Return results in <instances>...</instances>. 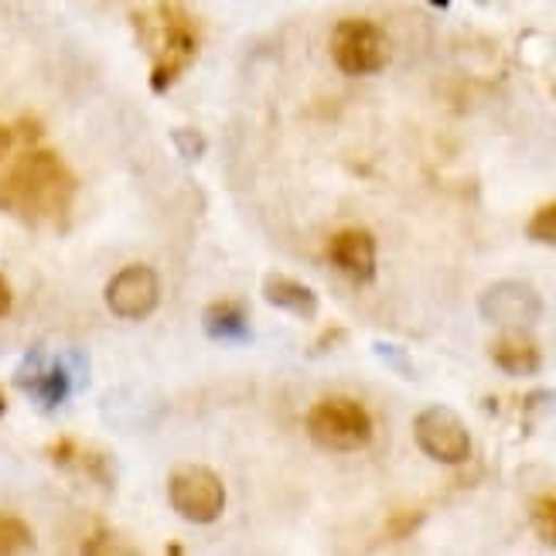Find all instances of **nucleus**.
Segmentation results:
<instances>
[{
  "label": "nucleus",
  "instance_id": "nucleus-1",
  "mask_svg": "<svg viewBox=\"0 0 556 556\" xmlns=\"http://www.w3.org/2000/svg\"><path fill=\"white\" fill-rule=\"evenodd\" d=\"M76 202V175L52 151H24L0 167V208L35 226H62Z\"/></svg>",
  "mask_w": 556,
  "mask_h": 556
},
{
  "label": "nucleus",
  "instance_id": "nucleus-2",
  "mask_svg": "<svg viewBox=\"0 0 556 556\" xmlns=\"http://www.w3.org/2000/svg\"><path fill=\"white\" fill-rule=\"evenodd\" d=\"M89 379V362L83 352H65L62 358H48L45 349H31L14 369V386L28 393L41 409H55L68 393L83 390Z\"/></svg>",
  "mask_w": 556,
  "mask_h": 556
},
{
  "label": "nucleus",
  "instance_id": "nucleus-3",
  "mask_svg": "<svg viewBox=\"0 0 556 556\" xmlns=\"http://www.w3.org/2000/svg\"><path fill=\"white\" fill-rule=\"evenodd\" d=\"M372 433H376L372 417L358 400L328 396L307 409V438L325 451H338V454L362 451L369 447Z\"/></svg>",
  "mask_w": 556,
  "mask_h": 556
},
{
  "label": "nucleus",
  "instance_id": "nucleus-4",
  "mask_svg": "<svg viewBox=\"0 0 556 556\" xmlns=\"http://www.w3.org/2000/svg\"><path fill=\"white\" fill-rule=\"evenodd\" d=\"M331 62L345 76H376L390 65V38L366 17H345L331 31Z\"/></svg>",
  "mask_w": 556,
  "mask_h": 556
},
{
  "label": "nucleus",
  "instance_id": "nucleus-5",
  "mask_svg": "<svg viewBox=\"0 0 556 556\" xmlns=\"http://www.w3.org/2000/svg\"><path fill=\"white\" fill-rule=\"evenodd\" d=\"M167 498H172V509L195 522L208 526L226 513V485L223 478L205 465H181L167 478Z\"/></svg>",
  "mask_w": 556,
  "mask_h": 556
},
{
  "label": "nucleus",
  "instance_id": "nucleus-6",
  "mask_svg": "<svg viewBox=\"0 0 556 556\" xmlns=\"http://www.w3.org/2000/svg\"><path fill=\"white\" fill-rule=\"evenodd\" d=\"M414 441L438 465H465L471 457V433L465 420L444 403L420 409L414 420Z\"/></svg>",
  "mask_w": 556,
  "mask_h": 556
},
{
  "label": "nucleus",
  "instance_id": "nucleus-7",
  "mask_svg": "<svg viewBox=\"0 0 556 556\" xmlns=\"http://www.w3.org/2000/svg\"><path fill=\"white\" fill-rule=\"evenodd\" d=\"M478 314L498 328H529L543 318V298L526 280H495L481 290Z\"/></svg>",
  "mask_w": 556,
  "mask_h": 556
},
{
  "label": "nucleus",
  "instance_id": "nucleus-8",
  "mask_svg": "<svg viewBox=\"0 0 556 556\" xmlns=\"http://www.w3.org/2000/svg\"><path fill=\"white\" fill-rule=\"evenodd\" d=\"M106 307L124 321H143L151 318L161 304V280L143 263H130L106 283Z\"/></svg>",
  "mask_w": 556,
  "mask_h": 556
},
{
  "label": "nucleus",
  "instance_id": "nucleus-9",
  "mask_svg": "<svg viewBox=\"0 0 556 556\" xmlns=\"http://www.w3.org/2000/svg\"><path fill=\"white\" fill-rule=\"evenodd\" d=\"M328 260L334 270H342L355 283L376 280V236L369 229H342L328 239Z\"/></svg>",
  "mask_w": 556,
  "mask_h": 556
},
{
  "label": "nucleus",
  "instance_id": "nucleus-10",
  "mask_svg": "<svg viewBox=\"0 0 556 556\" xmlns=\"http://www.w3.org/2000/svg\"><path fill=\"white\" fill-rule=\"evenodd\" d=\"M195 59V38L185 28L178 17H172L164 24L161 41H157V55H154V68H151V89L164 92L172 83L181 79V72Z\"/></svg>",
  "mask_w": 556,
  "mask_h": 556
},
{
  "label": "nucleus",
  "instance_id": "nucleus-11",
  "mask_svg": "<svg viewBox=\"0 0 556 556\" xmlns=\"http://www.w3.org/2000/svg\"><path fill=\"white\" fill-rule=\"evenodd\" d=\"M492 362L505 372V376H536L543 366V355L540 345L533 342L529 334H522L519 328H513L509 334H502L492 342Z\"/></svg>",
  "mask_w": 556,
  "mask_h": 556
},
{
  "label": "nucleus",
  "instance_id": "nucleus-12",
  "mask_svg": "<svg viewBox=\"0 0 556 556\" xmlns=\"http://www.w3.org/2000/svg\"><path fill=\"white\" fill-rule=\"evenodd\" d=\"M263 298H267L274 307L294 314L301 321L318 318V294L301 283L298 277H287V274H267L263 277Z\"/></svg>",
  "mask_w": 556,
  "mask_h": 556
},
{
  "label": "nucleus",
  "instance_id": "nucleus-13",
  "mask_svg": "<svg viewBox=\"0 0 556 556\" xmlns=\"http://www.w3.org/2000/svg\"><path fill=\"white\" fill-rule=\"evenodd\" d=\"M202 328L212 342H223V345H250L253 342V328H250L247 311L232 301H219V304L205 307Z\"/></svg>",
  "mask_w": 556,
  "mask_h": 556
},
{
  "label": "nucleus",
  "instance_id": "nucleus-14",
  "mask_svg": "<svg viewBox=\"0 0 556 556\" xmlns=\"http://www.w3.org/2000/svg\"><path fill=\"white\" fill-rule=\"evenodd\" d=\"M48 462L59 465V468H68V471H83L89 475L92 481H103V485H110L113 475H110V462L103 454H96V451H86L83 444L76 441H55L52 447H48Z\"/></svg>",
  "mask_w": 556,
  "mask_h": 556
},
{
  "label": "nucleus",
  "instance_id": "nucleus-15",
  "mask_svg": "<svg viewBox=\"0 0 556 556\" xmlns=\"http://www.w3.org/2000/svg\"><path fill=\"white\" fill-rule=\"evenodd\" d=\"M35 549V533L17 516H0V556Z\"/></svg>",
  "mask_w": 556,
  "mask_h": 556
},
{
  "label": "nucleus",
  "instance_id": "nucleus-16",
  "mask_svg": "<svg viewBox=\"0 0 556 556\" xmlns=\"http://www.w3.org/2000/svg\"><path fill=\"white\" fill-rule=\"evenodd\" d=\"M526 236L533 239V243H540V247L556 250V202L540 205L533 212V219L526 223Z\"/></svg>",
  "mask_w": 556,
  "mask_h": 556
},
{
  "label": "nucleus",
  "instance_id": "nucleus-17",
  "mask_svg": "<svg viewBox=\"0 0 556 556\" xmlns=\"http://www.w3.org/2000/svg\"><path fill=\"white\" fill-rule=\"evenodd\" d=\"M533 529L546 546H556V492H546L533 502Z\"/></svg>",
  "mask_w": 556,
  "mask_h": 556
},
{
  "label": "nucleus",
  "instance_id": "nucleus-18",
  "mask_svg": "<svg viewBox=\"0 0 556 556\" xmlns=\"http://www.w3.org/2000/svg\"><path fill=\"white\" fill-rule=\"evenodd\" d=\"M376 355L390 366L393 372H400L403 379H414V362H409V355H406V349H400V345H390V342H376Z\"/></svg>",
  "mask_w": 556,
  "mask_h": 556
},
{
  "label": "nucleus",
  "instance_id": "nucleus-19",
  "mask_svg": "<svg viewBox=\"0 0 556 556\" xmlns=\"http://www.w3.org/2000/svg\"><path fill=\"white\" fill-rule=\"evenodd\" d=\"M420 522H424V513L420 509L396 513L390 522H386V536H390V540H409L420 529Z\"/></svg>",
  "mask_w": 556,
  "mask_h": 556
},
{
  "label": "nucleus",
  "instance_id": "nucleus-20",
  "mask_svg": "<svg viewBox=\"0 0 556 556\" xmlns=\"http://www.w3.org/2000/svg\"><path fill=\"white\" fill-rule=\"evenodd\" d=\"M172 143L178 148V154L185 161H199L205 154V137L199 130H191V127H181V130H172Z\"/></svg>",
  "mask_w": 556,
  "mask_h": 556
},
{
  "label": "nucleus",
  "instance_id": "nucleus-21",
  "mask_svg": "<svg viewBox=\"0 0 556 556\" xmlns=\"http://www.w3.org/2000/svg\"><path fill=\"white\" fill-rule=\"evenodd\" d=\"M14 140H17V130L14 127H0V161H4L14 148Z\"/></svg>",
  "mask_w": 556,
  "mask_h": 556
},
{
  "label": "nucleus",
  "instance_id": "nucleus-22",
  "mask_svg": "<svg viewBox=\"0 0 556 556\" xmlns=\"http://www.w3.org/2000/svg\"><path fill=\"white\" fill-rule=\"evenodd\" d=\"M8 311H11V283L0 274V318H4Z\"/></svg>",
  "mask_w": 556,
  "mask_h": 556
},
{
  "label": "nucleus",
  "instance_id": "nucleus-23",
  "mask_svg": "<svg viewBox=\"0 0 556 556\" xmlns=\"http://www.w3.org/2000/svg\"><path fill=\"white\" fill-rule=\"evenodd\" d=\"M4 409H8V403H4V393H0V417H4Z\"/></svg>",
  "mask_w": 556,
  "mask_h": 556
}]
</instances>
